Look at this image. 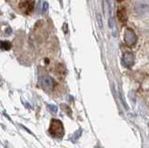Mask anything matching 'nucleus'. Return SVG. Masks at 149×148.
I'll return each mask as SVG.
<instances>
[{"instance_id":"1","label":"nucleus","mask_w":149,"mask_h":148,"mask_svg":"<svg viewBox=\"0 0 149 148\" xmlns=\"http://www.w3.org/2000/svg\"><path fill=\"white\" fill-rule=\"evenodd\" d=\"M49 132L55 138H62L64 134V129L63 126V123L58 119H51Z\"/></svg>"},{"instance_id":"2","label":"nucleus","mask_w":149,"mask_h":148,"mask_svg":"<svg viewBox=\"0 0 149 148\" xmlns=\"http://www.w3.org/2000/svg\"><path fill=\"white\" fill-rule=\"evenodd\" d=\"M39 84L46 90H52L55 86V81L52 77L49 76H44L39 78Z\"/></svg>"},{"instance_id":"3","label":"nucleus","mask_w":149,"mask_h":148,"mask_svg":"<svg viewBox=\"0 0 149 148\" xmlns=\"http://www.w3.org/2000/svg\"><path fill=\"white\" fill-rule=\"evenodd\" d=\"M124 40L125 43L130 47L133 46L137 41V36L135 35V32L132 28H126L124 33Z\"/></svg>"},{"instance_id":"4","label":"nucleus","mask_w":149,"mask_h":148,"mask_svg":"<svg viewBox=\"0 0 149 148\" xmlns=\"http://www.w3.org/2000/svg\"><path fill=\"white\" fill-rule=\"evenodd\" d=\"M134 10L139 15H143L146 14V13H149V3L146 1H143V0L137 1L135 3Z\"/></svg>"},{"instance_id":"5","label":"nucleus","mask_w":149,"mask_h":148,"mask_svg":"<svg viewBox=\"0 0 149 148\" xmlns=\"http://www.w3.org/2000/svg\"><path fill=\"white\" fill-rule=\"evenodd\" d=\"M34 0H22L20 4V8L23 13L29 14L34 10Z\"/></svg>"},{"instance_id":"6","label":"nucleus","mask_w":149,"mask_h":148,"mask_svg":"<svg viewBox=\"0 0 149 148\" xmlns=\"http://www.w3.org/2000/svg\"><path fill=\"white\" fill-rule=\"evenodd\" d=\"M122 63L126 67H132L134 64V55L132 52H125L122 57Z\"/></svg>"},{"instance_id":"7","label":"nucleus","mask_w":149,"mask_h":148,"mask_svg":"<svg viewBox=\"0 0 149 148\" xmlns=\"http://www.w3.org/2000/svg\"><path fill=\"white\" fill-rule=\"evenodd\" d=\"M37 10H38L39 13L43 14V13L48 11V10H49V4L47 3L46 1L41 0V1H39L38 5H37Z\"/></svg>"},{"instance_id":"8","label":"nucleus","mask_w":149,"mask_h":148,"mask_svg":"<svg viewBox=\"0 0 149 148\" xmlns=\"http://www.w3.org/2000/svg\"><path fill=\"white\" fill-rule=\"evenodd\" d=\"M118 18L119 19L120 22H126L127 21V14H126V10L125 8H120V10H118Z\"/></svg>"},{"instance_id":"9","label":"nucleus","mask_w":149,"mask_h":148,"mask_svg":"<svg viewBox=\"0 0 149 148\" xmlns=\"http://www.w3.org/2000/svg\"><path fill=\"white\" fill-rule=\"evenodd\" d=\"M11 48V44L8 41H2L1 42V49L2 50H9Z\"/></svg>"},{"instance_id":"10","label":"nucleus","mask_w":149,"mask_h":148,"mask_svg":"<svg viewBox=\"0 0 149 148\" xmlns=\"http://www.w3.org/2000/svg\"><path fill=\"white\" fill-rule=\"evenodd\" d=\"M49 109H50L51 111H52L53 113H56V112H57V107H56L55 105H52V104H51V105L49 106Z\"/></svg>"},{"instance_id":"11","label":"nucleus","mask_w":149,"mask_h":148,"mask_svg":"<svg viewBox=\"0 0 149 148\" xmlns=\"http://www.w3.org/2000/svg\"><path fill=\"white\" fill-rule=\"evenodd\" d=\"M118 1H121V0H118Z\"/></svg>"}]
</instances>
